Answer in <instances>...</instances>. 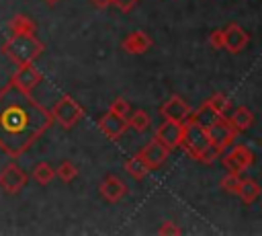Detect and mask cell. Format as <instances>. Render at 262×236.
<instances>
[{"instance_id":"obj_24","label":"cell","mask_w":262,"mask_h":236,"mask_svg":"<svg viewBox=\"0 0 262 236\" xmlns=\"http://www.w3.org/2000/svg\"><path fill=\"white\" fill-rule=\"evenodd\" d=\"M219 185H221V189H223V191L237 195L239 185H242V176H239L237 172H225V176L221 179V183H219Z\"/></svg>"},{"instance_id":"obj_3","label":"cell","mask_w":262,"mask_h":236,"mask_svg":"<svg viewBox=\"0 0 262 236\" xmlns=\"http://www.w3.org/2000/svg\"><path fill=\"white\" fill-rule=\"evenodd\" d=\"M49 113L53 117V123L61 125L63 129H72L84 117V109L70 94L59 96V101H55V105H53V109Z\"/></svg>"},{"instance_id":"obj_26","label":"cell","mask_w":262,"mask_h":236,"mask_svg":"<svg viewBox=\"0 0 262 236\" xmlns=\"http://www.w3.org/2000/svg\"><path fill=\"white\" fill-rule=\"evenodd\" d=\"M111 111L117 113V115H121V117H129V113H131V105H129L123 96H119V99H115V101L111 103Z\"/></svg>"},{"instance_id":"obj_28","label":"cell","mask_w":262,"mask_h":236,"mask_svg":"<svg viewBox=\"0 0 262 236\" xmlns=\"http://www.w3.org/2000/svg\"><path fill=\"white\" fill-rule=\"evenodd\" d=\"M217 156H221V152H219L215 146H209V148L199 156V160H201V162H205V164H211V162H215V160H217Z\"/></svg>"},{"instance_id":"obj_30","label":"cell","mask_w":262,"mask_h":236,"mask_svg":"<svg viewBox=\"0 0 262 236\" xmlns=\"http://www.w3.org/2000/svg\"><path fill=\"white\" fill-rule=\"evenodd\" d=\"M137 2H139V0H111V4H115L121 12H129L131 8H135Z\"/></svg>"},{"instance_id":"obj_14","label":"cell","mask_w":262,"mask_h":236,"mask_svg":"<svg viewBox=\"0 0 262 236\" xmlns=\"http://www.w3.org/2000/svg\"><path fill=\"white\" fill-rule=\"evenodd\" d=\"M98 191H100V195H102L104 201L117 203V201H121V199L127 195V185H125L119 176L108 174V176H104V181L100 183Z\"/></svg>"},{"instance_id":"obj_17","label":"cell","mask_w":262,"mask_h":236,"mask_svg":"<svg viewBox=\"0 0 262 236\" xmlns=\"http://www.w3.org/2000/svg\"><path fill=\"white\" fill-rule=\"evenodd\" d=\"M8 29L10 33H27V35H35L37 33V23L27 16V14H14L8 21Z\"/></svg>"},{"instance_id":"obj_15","label":"cell","mask_w":262,"mask_h":236,"mask_svg":"<svg viewBox=\"0 0 262 236\" xmlns=\"http://www.w3.org/2000/svg\"><path fill=\"white\" fill-rule=\"evenodd\" d=\"M149 47H151V39H149V35L143 33V31H133V33H129V35L123 39V49H125L127 53H133V55L145 53Z\"/></svg>"},{"instance_id":"obj_4","label":"cell","mask_w":262,"mask_h":236,"mask_svg":"<svg viewBox=\"0 0 262 236\" xmlns=\"http://www.w3.org/2000/svg\"><path fill=\"white\" fill-rule=\"evenodd\" d=\"M186 154L194 160H199V156L211 146L209 142V133L205 127H201L199 123L192 121H184V133H182V144H180Z\"/></svg>"},{"instance_id":"obj_13","label":"cell","mask_w":262,"mask_h":236,"mask_svg":"<svg viewBox=\"0 0 262 236\" xmlns=\"http://www.w3.org/2000/svg\"><path fill=\"white\" fill-rule=\"evenodd\" d=\"M223 37H225V49H229L231 53L244 51L246 45H248V41H250V35L237 23H229L223 29Z\"/></svg>"},{"instance_id":"obj_27","label":"cell","mask_w":262,"mask_h":236,"mask_svg":"<svg viewBox=\"0 0 262 236\" xmlns=\"http://www.w3.org/2000/svg\"><path fill=\"white\" fill-rule=\"evenodd\" d=\"M209 43L213 49H225V37H223V29H215L209 35Z\"/></svg>"},{"instance_id":"obj_19","label":"cell","mask_w":262,"mask_h":236,"mask_svg":"<svg viewBox=\"0 0 262 236\" xmlns=\"http://www.w3.org/2000/svg\"><path fill=\"white\" fill-rule=\"evenodd\" d=\"M125 172H127L129 176H133V179L141 181V179H145V176L149 174V166L143 162V158H141L139 154H135V156H131V158L125 162Z\"/></svg>"},{"instance_id":"obj_12","label":"cell","mask_w":262,"mask_h":236,"mask_svg":"<svg viewBox=\"0 0 262 236\" xmlns=\"http://www.w3.org/2000/svg\"><path fill=\"white\" fill-rule=\"evenodd\" d=\"M160 113H162V117L164 119H172V121H186L188 119V115H190V107H188V103L182 99V96H178V94H172L162 107H160Z\"/></svg>"},{"instance_id":"obj_16","label":"cell","mask_w":262,"mask_h":236,"mask_svg":"<svg viewBox=\"0 0 262 236\" xmlns=\"http://www.w3.org/2000/svg\"><path fill=\"white\" fill-rule=\"evenodd\" d=\"M219 117H221V115H217L209 103H203V105H201L196 111H190V115H188V119H186V121L199 123L201 127L209 129V127H211V125H213V123H215Z\"/></svg>"},{"instance_id":"obj_20","label":"cell","mask_w":262,"mask_h":236,"mask_svg":"<svg viewBox=\"0 0 262 236\" xmlns=\"http://www.w3.org/2000/svg\"><path fill=\"white\" fill-rule=\"evenodd\" d=\"M237 195H239V199L244 203H254L260 197V185L254 179H242V185H239Z\"/></svg>"},{"instance_id":"obj_10","label":"cell","mask_w":262,"mask_h":236,"mask_svg":"<svg viewBox=\"0 0 262 236\" xmlns=\"http://www.w3.org/2000/svg\"><path fill=\"white\" fill-rule=\"evenodd\" d=\"M98 127H100V131L108 137V140H119L125 131H127V117H121V115H117V113H113L111 109L98 119Z\"/></svg>"},{"instance_id":"obj_23","label":"cell","mask_w":262,"mask_h":236,"mask_svg":"<svg viewBox=\"0 0 262 236\" xmlns=\"http://www.w3.org/2000/svg\"><path fill=\"white\" fill-rule=\"evenodd\" d=\"M55 176H59L63 183H72V181L78 176V168H76V164H74V162L63 160V162L55 168Z\"/></svg>"},{"instance_id":"obj_2","label":"cell","mask_w":262,"mask_h":236,"mask_svg":"<svg viewBox=\"0 0 262 236\" xmlns=\"http://www.w3.org/2000/svg\"><path fill=\"white\" fill-rule=\"evenodd\" d=\"M0 51L16 66L23 64H31L37 57H41V53L45 51L43 41H39L35 35H27V33H10V37L2 43Z\"/></svg>"},{"instance_id":"obj_32","label":"cell","mask_w":262,"mask_h":236,"mask_svg":"<svg viewBox=\"0 0 262 236\" xmlns=\"http://www.w3.org/2000/svg\"><path fill=\"white\" fill-rule=\"evenodd\" d=\"M43 2H45V4H49V6H53V4H57L59 0H43Z\"/></svg>"},{"instance_id":"obj_22","label":"cell","mask_w":262,"mask_h":236,"mask_svg":"<svg viewBox=\"0 0 262 236\" xmlns=\"http://www.w3.org/2000/svg\"><path fill=\"white\" fill-rule=\"evenodd\" d=\"M31 176H33V181L39 183V185H49V183L53 181V176H55V168H53L49 162H39V164H35Z\"/></svg>"},{"instance_id":"obj_1","label":"cell","mask_w":262,"mask_h":236,"mask_svg":"<svg viewBox=\"0 0 262 236\" xmlns=\"http://www.w3.org/2000/svg\"><path fill=\"white\" fill-rule=\"evenodd\" d=\"M53 125L51 113L10 80L0 88V150L10 158L23 156Z\"/></svg>"},{"instance_id":"obj_8","label":"cell","mask_w":262,"mask_h":236,"mask_svg":"<svg viewBox=\"0 0 262 236\" xmlns=\"http://www.w3.org/2000/svg\"><path fill=\"white\" fill-rule=\"evenodd\" d=\"M182 133H184V123L182 121L164 119L156 129V140H160L168 150H174V148H180Z\"/></svg>"},{"instance_id":"obj_21","label":"cell","mask_w":262,"mask_h":236,"mask_svg":"<svg viewBox=\"0 0 262 236\" xmlns=\"http://www.w3.org/2000/svg\"><path fill=\"white\" fill-rule=\"evenodd\" d=\"M149 123H151V119H149L147 111H143V109H137V111L131 113V117H127V125L131 129H135L137 133L147 131L149 129Z\"/></svg>"},{"instance_id":"obj_6","label":"cell","mask_w":262,"mask_h":236,"mask_svg":"<svg viewBox=\"0 0 262 236\" xmlns=\"http://www.w3.org/2000/svg\"><path fill=\"white\" fill-rule=\"evenodd\" d=\"M29 183V174L16 164V162H8L2 170H0V189L8 195H16L25 189V185Z\"/></svg>"},{"instance_id":"obj_5","label":"cell","mask_w":262,"mask_h":236,"mask_svg":"<svg viewBox=\"0 0 262 236\" xmlns=\"http://www.w3.org/2000/svg\"><path fill=\"white\" fill-rule=\"evenodd\" d=\"M207 133H209V142H211V146H215L221 154L225 152V150H229V146H233V142H235V127L229 123V119H225V117H219L209 129H207Z\"/></svg>"},{"instance_id":"obj_31","label":"cell","mask_w":262,"mask_h":236,"mask_svg":"<svg viewBox=\"0 0 262 236\" xmlns=\"http://www.w3.org/2000/svg\"><path fill=\"white\" fill-rule=\"evenodd\" d=\"M90 4L94 8H106V6H111V0H90Z\"/></svg>"},{"instance_id":"obj_29","label":"cell","mask_w":262,"mask_h":236,"mask_svg":"<svg viewBox=\"0 0 262 236\" xmlns=\"http://www.w3.org/2000/svg\"><path fill=\"white\" fill-rule=\"evenodd\" d=\"M158 234H164V236H166V234H174V236H176V234H180V228H178L174 222H164V224L158 228Z\"/></svg>"},{"instance_id":"obj_7","label":"cell","mask_w":262,"mask_h":236,"mask_svg":"<svg viewBox=\"0 0 262 236\" xmlns=\"http://www.w3.org/2000/svg\"><path fill=\"white\" fill-rule=\"evenodd\" d=\"M221 164L227 172H244L246 168H250L254 164V154L250 148L246 146H233L227 154L221 156Z\"/></svg>"},{"instance_id":"obj_11","label":"cell","mask_w":262,"mask_h":236,"mask_svg":"<svg viewBox=\"0 0 262 236\" xmlns=\"http://www.w3.org/2000/svg\"><path fill=\"white\" fill-rule=\"evenodd\" d=\"M168 154H170V150L160 142V140H151V142H147L143 148H141V152H139V156L143 158V162L149 166V170L151 168H160L166 160H168Z\"/></svg>"},{"instance_id":"obj_25","label":"cell","mask_w":262,"mask_h":236,"mask_svg":"<svg viewBox=\"0 0 262 236\" xmlns=\"http://www.w3.org/2000/svg\"><path fill=\"white\" fill-rule=\"evenodd\" d=\"M211 107H213V111L217 113V115H225L227 113V109H229V99L225 96V94H221V92H217V94H213L209 101H207Z\"/></svg>"},{"instance_id":"obj_9","label":"cell","mask_w":262,"mask_h":236,"mask_svg":"<svg viewBox=\"0 0 262 236\" xmlns=\"http://www.w3.org/2000/svg\"><path fill=\"white\" fill-rule=\"evenodd\" d=\"M41 80H43V74L35 68V64H33V62H31V64L16 66L14 74L10 76V82H12V84H16V86H18V88H23V90H33Z\"/></svg>"},{"instance_id":"obj_18","label":"cell","mask_w":262,"mask_h":236,"mask_svg":"<svg viewBox=\"0 0 262 236\" xmlns=\"http://www.w3.org/2000/svg\"><path fill=\"white\" fill-rule=\"evenodd\" d=\"M229 123L235 127V131H246L248 127H252L254 115H252V111L246 109V107H235V111H233L231 117H229Z\"/></svg>"}]
</instances>
